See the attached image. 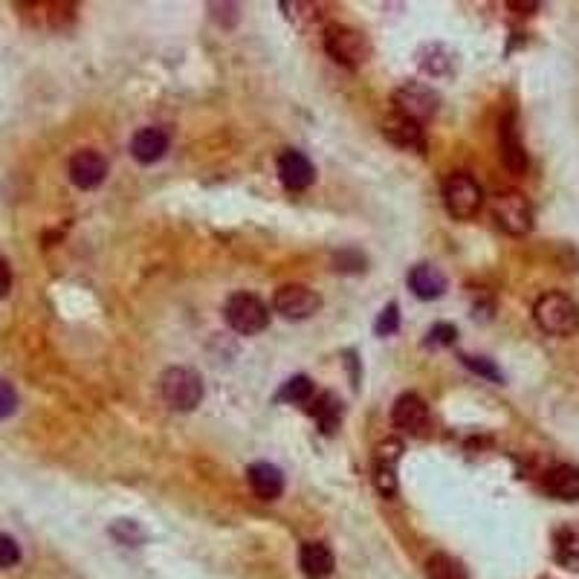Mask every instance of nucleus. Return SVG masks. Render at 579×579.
Here are the masks:
<instances>
[{"label":"nucleus","instance_id":"1","mask_svg":"<svg viewBox=\"0 0 579 579\" xmlns=\"http://www.w3.org/2000/svg\"><path fill=\"white\" fill-rule=\"evenodd\" d=\"M533 319L548 336H574L579 333V304L565 293H545L536 307Z\"/></svg>","mask_w":579,"mask_h":579},{"label":"nucleus","instance_id":"2","mask_svg":"<svg viewBox=\"0 0 579 579\" xmlns=\"http://www.w3.org/2000/svg\"><path fill=\"white\" fill-rule=\"evenodd\" d=\"M160 391L171 409L177 412H192L203 400V380L194 368L186 365H174L160 377Z\"/></svg>","mask_w":579,"mask_h":579},{"label":"nucleus","instance_id":"3","mask_svg":"<svg viewBox=\"0 0 579 579\" xmlns=\"http://www.w3.org/2000/svg\"><path fill=\"white\" fill-rule=\"evenodd\" d=\"M325 53L342 67H362L371 58V44L359 29L333 24L325 29Z\"/></svg>","mask_w":579,"mask_h":579},{"label":"nucleus","instance_id":"4","mask_svg":"<svg viewBox=\"0 0 579 579\" xmlns=\"http://www.w3.org/2000/svg\"><path fill=\"white\" fill-rule=\"evenodd\" d=\"M443 203H446V212H449L452 218L469 221V218H475V215L481 212L484 192H481V186H478L469 174L458 171V174H452V177L443 183Z\"/></svg>","mask_w":579,"mask_h":579},{"label":"nucleus","instance_id":"5","mask_svg":"<svg viewBox=\"0 0 579 579\" xmlns=\"http://www.w3.org/2000/svg\"><path fill=\"white\" fill-rule=\"evenodd\" d=\"M223 313H226L229 328L244 333V336L261 333L270 325V310H267V304L261 302L258 296H252V293H235V296H229Z\"/></svg>","mask_w":579,"mask_h":579},{"label":"nucleus","instance_id":"6","mask_svg":"<svg viewBox=\"0 0 579 579\" xmlns=\"http://www.w3.org/2000/svg\"><path fill=\"white\" fill-rule=\"evenodd\" d=\"M493 218L510 235H527L533 229V206L522 192L507 189L493 197Z\"/></svg>","mask_w":579,"mask_h":579},{"label":"nucleus","instance_id":"7","mask_svg":"<svg viewBox=\"0 0 579 579\" xmlns=\"http://www.w3.org/2000/svg\"><path fill=\"white\" fill-rule=\"evenodd\" d=\"M438 93L426 84H403L394 90V113L412 119L417 125H423L426 119H432L438 113Z\"/></svg>","mask_w":579,"mask_h":579},{"label":"nucleus","instance_id":"8","mask_svg":"<svg viewBox=\"0 0 579 579\" xmlns=\"http://www.w3.org/2000/svg\"><path fill=\"white\" fill-rule=\"evenodd\" d=\"M273 307H276V313H281L284 319L302 322V319H310V316L322 307V299H319L316 290H310V287H304V284H284V287L276 290Z\"/></svg>","mask_w":579,"mask_h":579},{"label":"nucleus","instance_id":"9","mask_svg":"<svg viewBox=\"0 0 579 579\" xmlns=\"http://www.w3.org/2000/svg\"><path fill=\"white\" fill-rule=\"evenodd\" d=\"M105 177H108V160L99 151L84 148V151L73 154V160H70V180H73V186L96 189V186H102Z\"/></svg>","mask_w":579,"mask_h":579},{"label":"nucleus","instance_id":"10","mask_svg":"<svg viewBox=\"0 0 579 579\" xmlns=\"http://www.w3.org/2000/svg\"><path fill=\"white\" fill-rule=\"evenodd\" d=\"M278 177H281L284 189H290V192H304V189L313 186L316 168H313V163L304 157L302 151H284V154L278 157Z\"/></svg>","mask_w":579,"mask_h":579},{"label":"nucleus","instance_id":"11","mask_svg":"<svg viewBox=\"0 0 579 579\" xmlns=\"http://www.w3.org/2000/svg\"><path fill=\"white\" fill-rule=\"evenodd\" d=\"M498 145H501V160L513 174H524L527 171V151L516 128V113H507L498 125Z\"/></svg>","mask_w":579,"mask_h":579},{"label":"nucleus","instance_id":"12","mask_svg":"<svg viewBox=\"0 0 579 579\" xmlns=\"http://www.w3.org/2000/svg\"><path fill=\"white\" fill-rule=\"evenodd\" d=\"M391 420L397 429H403L409 435H420L429 429V406L417 394H400L394 409H391Z\"/></svg>","mask_w":579,"mask_h":579},{"label":"nucleus","instance_id":"13","mask_svg":"<svg viewBox=\"0 0 579 579\" xmlns=\"http://www.w3.org/2000/svg\"><path fill=\"white\" fill-rule=\"evenodd\" d=\"M168 134L163 128H142L131 139V154L142 166H154L157 160H163L168 151Z\"/></svg>","mask_w":579,"mask_h":579},{"label":"nucleus","instance_id":"14","mask_svg":"<svg viewBox=\"0 0 579 579\" xmlns=\"http://www.w3.org/2000/svg\"><path fill=\"white\" fill-rule=\"evenodd\" d=\"M247 481L252 493L261 501H276L284 493V472L267 461H258L247 469Z\"/></svg>","mask_w":579,"mask_h":579},{"label":"nucleus","instance_id":"15","mask_svg":"<svg viewBox=\"0 0 579 579\" xmlns=\"http://www.w3.org/2000/svg\"><path fill=\"white\" fill-rule=\"evenodd\" d=\"M383 137L388 142H394V145H400V148H414V151L426 148L423 128L417 122H412V119L400 116V113H388L386 119H383Z\"/></svg>","mask_w":579,"mask_h":579},{"label":"nucleus","instance_id":"16","mask_svg":"<svg viewBox=\"0 0 579 579\" xmlns=\"http://www.w3.org/2000/svg\"><path fill=\"white\" fill-rule=\"evenodd\" d=\"M409 287H412L417 299L432 302V299H441L446 293V276L432 264H417L409 270Z\"/></svg>","mask_w":579,"mask_h":579},{"label":"nucleus","instance_id":"17","mask_svg":"<svg viewBox=\"0 0 579 579\" xmlns=\"http://www.w3.org/2000/svg\"><path fill=\"white\" fill-rule=\"evenodd\" d=\"M299 565H302L304 577L325 579L333 574V551L325 542H304L302 553H299Z\"/></svg>","mask_w":579,"mask_h":579},{"label":"nucleus","instance_id":"18","mask_svg":"<svg viewBox=\"0 0 579 579\" xmlns=\"http://www.w3.org/2000/svg\"><path fill=\"white\" fill-rule=\"evenodd\" d=\"M545 490L559 501H579V467L556 464L545 472Z\"/></svg>","mask_w":579,"mask_h":579},{"label":"nucleus","instance_id":"19","mask_svg":"<svg viewBox=\"0 0 579 579\" xmlns=\"http://www.w3.org/2000/svg\"><path fill=\"white\" fill-rule=\"evenodd\" d=\"M553 556L562 568L579 571V522L562 524L553 533Z\"/></svg>","mask_w":579,"mask_h":579},{"label":"nucleus","instance_id":"20","mask_svg":"<svg viewBox=\"0 0 579 579\" xmlns=\"http://www.w3.org/2000/svg\"><path fill=\"white\" fill-rule=\"evenodd\" d=\"M342 414H345V406H342V400H339L333 391H325V394H319V397H316L313 417L319 420V426H322V432H325V435H333V432L339 429Z\"/></svg>","mask_w":579,"mask_h":579},{"label":"nucleus","instance_id":"21","mask_svg":"<svg viewBox=\"0 0 579 579\" xmlns=\"http://www.w3.org/2000/svg\"><path fill=\"white\" fill-rule=\"evenodd\" d=\"M420 67H423V73H429V76H449L452 67H455V56H452V50H446L443 44H426V47L420 50Z\"/></svg>","mask_w":579,"mask_h":579},{"label":"nucleus","instance_id":"22","mask_svg":"<svg viewBox=\"0 0 579 579\" xmlns=\"http://www.w3.org/2000/svg\"><path fill=\"white\" fill-rule=\"evenodd\" d=\"M426 577L429 579H469L467 568L449 556V553H432L429 562H426Z\"/></svg>","mask_w":579,"mask_h":579},{"label":"nucleus","instance_id":"23","mask_svg":"<svg viewBox=\"0 0 579 579\" xmlns=\"http://www.w3.org/2000/svg\"><path fill=\"white\" fill-rule=\"evenodd\" d=\"M310 397H313V383H310L304 374L290 377V380L281 386V391H278V400H284V403H307Z\"/></svg>","mask_w":579,"mask_h":579},{"label":"nucleus","instance_id":"24","mask_svg":"<svg viewBox=\"0 0 579 579\" xmlns=\"http://www.w3.org/2000/svg\"><path fill=\"white\" fill-rule=\"evenodd\" d=\"M333 264L342 273H362L365 270V255H359L357 249H342V252L333 255Z\"/></svg>","mask_w":579,"mask_h":579},{"label":"nucleus","instance_id":"25","mask_svg":"<svg viewBox=\"0 0 579 579\" xmlns=\"http://www.w3.org/2000/svg\"><path fill=\"white\" fill-rule=\"evenodd\" d=\"M18 562H21V545L12 536L0 533V568H15Z\"/></svg>","mask_w":579,"mask_h":579},{"label":"nucleus","instance_id":"26","mask_svg":"<svg viewBox=\"0 0 579 579\" xmlns=\"http://www.w3.org/2000/svg\"><path fill=\"white\" fill-rule=\"evenodd\" d=\"M461 359H464V365L472 368L475 374H481V377H487V380H493V383H504V374L498 371L490 359L484 357H461Z\"/></svg>","mask_w":579,"mask_h":579},{"label":"nucleus","instance_id":"27","mask_svg":"<svg viewBox=\"0 0 579 579\" xmlns=\"http://www.w3.org/2000/svg\"><path fill=\"white\" fill-rule=\"evenodd\" d=\"M397 328H400V307H397V304H388L386 310L380 313L374 331H377V336H391Z\"/></svg>","mask_w":579,"mask_h":579},{"label":"nucleus","instance_id":"28","mask_svg":"<svg viewBox=\"0 0 579 579\" xmlns=\"http://www.w3.org/2000/svg\"><path fill=\"white\" fill-rule=\"evenodd\" d=\"M15 409H18V394H15V388L9 386L6 380H0V420L12 417Z\"/></svg>","mask_w":579,"mask_h":579},{"label":"nucleus","instance_id":"29","mask_svg":"<svg viewBox=\"0 0 579 579\" xmlns=\"http://www.w3.org/2000/svg\"><path fill=\"white\" fill-rule=\"evenodd\" d=\"M111 530H125V536H119V542H125V545H139L145 539V530L137 522H128V519L116 522Z\"/></svg>","mask_w":579,"mask_h":579},{"label":"nucleus","instance_id":"30","mask_svg":"<svg viewBox=\"0 0 579 579\" xmlns=\"http://www.w3.org/2000/svg\"><path fill=\"white\" fill-rule=\"evenodd\" d=\"M455 336H458V331H455L452 325H435V328L429 331L426 345H432V348H438V345H452V342H455Z\"/></svg>","mask_w":579,"mask_h":579},{"label":"nucleus","instance_id":"31","mask_svg":"<svg viewBox=\"0 0 579 579\" xmlns=\"http://www.w3.org/2000/svg\"><path fill=\"white\" fill-rule=\"evenodd\" d=\"M12 290V267H9V261L0 255V296H6Z\"/></svg>","mask_w":579,"mask_h":579}]
</instances>
